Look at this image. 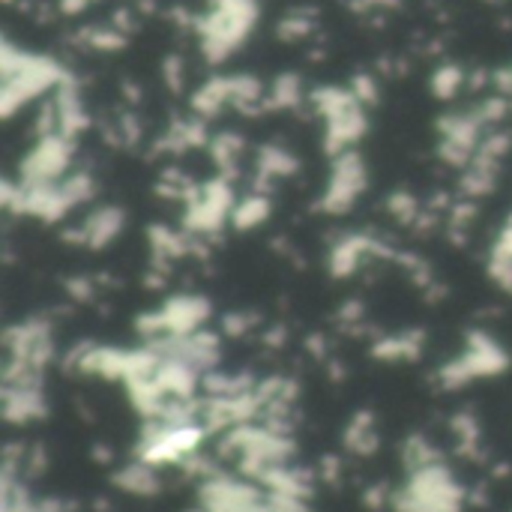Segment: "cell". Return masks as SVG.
Listing matches in <instances>:
<instances>
[{
  "instance_id": "obj_12",
  "label": "cell",
  "mask_w": 512,
  "mask_h": 512,
  "mask_svg": "<svg viewBox=\"0 0 512 512\" xmlns=\"http://www.w3.org/2000/svg\"><path fill=\"white\" fill-rule=\"evenodd\" d=\"M492 258H510L512 261V216L507 219V225L501 228V234H498V243H495Z\"/></svg>"
},
{
  "instance_id": "obj_7",
  "label": "cell",
  "mask_w": 512,
  "mask_h": 512,
  "mask_svg": "<svg viewBox=\"0 0 512 512\" xmlns=\"http://www.w3.org/2000/svg\"><path fill=\"white\" fill-rule=\"evenodd\" d=\"M258 171H261V177H264V180L288 177V174H294V171H297V159H294L288 150H282V147H267V150L261 153Z\"/></svg>"
},
{
  "instance_id": "obj_2",
  "label": "cell",
  "mask_w": 512,
  "mask_h": 512,
  "mask_svg": "<svg viewBox=\"0 0 512 512\" xmlns=\"http://www.w3.org/2000/svg\"><path fill=\"white\" fill-rule=\"evenodd\" d=\"M258 9L252 0H219L216 9L198 24L201 45L210 60H225L249 36Z\"/></svg>"
},
{
  "instance_id": "obj_13",
  "label": "cell",
  "mask_w": 512,
  "mask_h": 512,
  "mask_svg": "<svg viewBox=\"0 0 512 512\" xmlns=\"http://www.w3.org/2000/svg\"><path fill=\"white\" fill-rule=\"evenodd\" d=\"M87 3H93V0H63V9H66V12H78V9H84Z\"/></svg>"
},
{
  "instance_id": "obj_6",
  "label": "cell",
  "mask_w": 512,
  "mask_h": 512,
  "mask_svg": "<svg viewBox=\"0 0 512 512\" xmlns=\"http://www.w3.org/2000/svg\"><path fill=\"white\" fill-rule=\"evenodd\" d=\"M267 216H270V201H267L264 195H249V198H243V201L234 204L231 222H234L240 231H252V228H258Z\"/></svg>"
},
{
  "instance_id": "obj_9",
  "label": "cell",
  "mask_w": 512,
  "mask_h": 512,
  "mask_svg": "<svg viewBox=\"0 0 512 512\" xmlns=\"http://www.w3.org/2000/svg\"><path fill=\"white\" fill-rule=\"evenodd\" d=\"M345 444L354 450V453H372L375 447H378V435H375V429H372V420L363 414V417H357L354 423H351V429H348V438H345Z\"/></svg>"
},
{
  "instance_id": "obj_1",
  "label": "cell",
  "mask_w": 512,
  "mask_h": 512,
  "mask_svg": "<svg viewBox=\"0 0 512 512\" xmlns=\"http://www.w3.org/2000/svg\"><path fill=\"white\" fill-rule=\"evenodd\" d=\"M3 90H0V105L3 117H12L21 105H27L33 96H39L48 87H60L66 75L60 66L48 57H33L9 42L3 45Z\"/></svg>"
},
{
  "instance_id": "obj_14",
  "label": "cell",
  "mask_w": 512,
  "mask_h": 512,
  "mask_svg": "<svg viewBox=\"0 0 512 512\" xmlns=\"http://www.w3.org/2000/svg\"><path fill=\"white\" fill-rule=\"evenodd\" d=\"M510 81H512V75H510Z\"/></svg>"
},
{
  "instance_id": "obj_3",
  "label": "cell",
  "mask_w": 512,
  "mask_h": 512,
  "mask_svg": "<svg viewBox=\"0 0 512 512\" xmlns=\"http://www.w3.org/2000/svg\"><path fill=\"white\" fill-rule=\"evenodd\" d=\"M366 189V165L354 150H345L339 156H333V171L321 198V210L327 213H348L354 207V201L363 195Z\"/></svg>"
},
{
  "instance_id": "obj_11",
  "label": "cell",
  "mask_w": 512,
  "mask_h": 512,
  "mask_svg": "<svg viewBox=\"0 0 512 512\" xmlns=\"http://www.w3.org/2000/svg\"><path fill=\"white\" fill-rule=\"evenodd\" d=\"M462 81H465V78H462V69H459V66H441V69L435 72V78H432V87H435L438 96L447 99V96H453V93L462 87Z\"/></svg>"
},
{
  "instance_id": "obj_5",
  "label": "cell",
  "mask_w": 512,
  "mask_h": 512,
  "mask_svg": "<svg viewBox=\"0 0 512 512\" xmlns=\"http://www.w3.org/2000/svg\"><path fill=\"white\" fill-rule=\"evenodd\" d=\"M381 252H387V249H381V243H375L372 237H345L330 252V273L333 276H354L369 258H375Z\"/></svg>"
},
{
  "instance_id": "obj_8",
  "label": "cell",
  "mask_w": 512,
  "mask_h": 512,
  "mask_svg": "<svg viewBox=\"0 0 512 512\" xmlns=\"http://www.w3.org/2000/svg\"><path fill=\"white\" fill-rule=\"evenodd\" d=\"M300 96H303V90H300V81L294 78V75H282L270 90H267V105L270 108H294L297 102H300Z\"/></svg>"
},
{
  "instance_id": "obj_4",
  "label": "cell",
  "mask_w": 512,
  "mask_h": 512,
  "mask_svg": "<svg viewBox=\"0 0 512 512\" xmlns=\"http://www.w3.org/2000/svg\"><path fill=\"white\" fill-rule=\"evenodd\" d=\"M123 231V210L120 207H99L93 210L75 231H72V243H81L87 249H102L108 246L117 234Z\"/></svg>"
},
{
  "instance_id": "obj_10",
  "label": "cell",
  "mask_w": 512,
  "mask_h": 512,
  "mask_svg": "<svg viewBox=\"0 0 512 512\" xmlns=\"http://www.w3.org/2000/svg\"><path fill=\"white\" fill-rule=\"evenodd\" d=\"M240 150H243V144H240L237 135H219V138L213 141V156H216V162H219L225 171H231V165L240 159Z\"/></svg>"
}]
</instances>
